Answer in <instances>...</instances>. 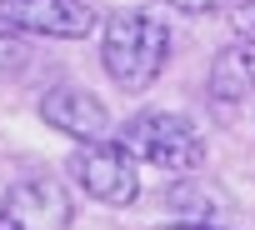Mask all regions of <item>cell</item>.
<instances>
[{
    "instance_id": "8",
    "label": "cell",
    "mask_w": 255,
    "mask_h": 230,
    "mask_svg": "<svg viewBox=\"0 0 255 230\" xmlns=\"http://www.w3.org/2000/svg\"><path fill=\"white\" fill-rule=\"evenodd\" d=\"M25 65H30L25 30H15V25H5V20H0V85H5V80H15Z\"/></svg>"
},
{
    "instance_id": "5",
    "label": "cell",
    "mask_w": 255,
    "mask_h": 230,
    "mask_svg": "<svg viewBox=\"0 0 255 230\" xmlns=\"http://www.w3.org/2000/svg\"><path fill=\"white\" fill-rule=\"evenodd\" d=\"M70 190L55 175H30L5 190V220L15 230H70Z\"/></svg>"
},
{
    "instance_id": "7",
    "label": "cell",
    "mask_w": 255,
    "mask_h": 230,
    "mask_svg": "<svg viewBox=\"0 0 255 230\" xmlns=\"http://www.w3.org/2000/svg\"><path fill=\"white\" fill-rule=\"evenodd\" d=\"M210 95L220 100V105H235V100H245V95H255V40H235V45H225V50H215V60H210Z\"/></svg>"
},
{
    "instance_id": "1",
    "label": "cell",
    "mask_w": 255,
    "mask_h": 230,
    "mask_svg": "<svg viewBox=\"0 0 255 230\" xmlns=\"http://www.w3.org/2000/svg\"><path fill=\"white\" fill-rule=\"evenodd\" d=\"M100 60H105V75L120 85V90H150L170 60V25L155 15V10H125V15H110L105 20V40H100Z\"/></svg>"
},
{
    "instance_id": "11",
    "label": "cell",
    "mask_w": 255,
    "mask_h": 230,
    "mask_svg": "<svg viewBox=\"0 0 255 230\" xmlns=\"http://www.w3.org/2000/svg\"><path fill=\"white\" fill-rule=\"evenodd\" d=\"M155 230H220L210 220H175V225H155Z\"/></svg>"
},
{
    "instance_id": "9",
    "label": "cell",
    "mask_w": 255,
    "mask_h": 230,
    "mask_svg": "<svg viewBox=\"0 0 255 230\" xmlns=\"http://www.w3.org/2000/svg\"><path fill=\"white\" fill-rule=\"evenodd\" d=\"M230 25H235L245 40H255V0H240V5H235V15H230Z\"/></svg>"
},
{
    "instance_id": "12",
    "label": "cell",
    "mask_w": 255,
    "mask_h": 230,
    "mask_svg": "<svg viewBox=\"0 0 255 230\" xmlns=\"http://www.w3.org/2000/svg\"><path fill=\"white\" fill-rule=\"evenodd\" d=\"M0 230H15V225H10V220H5V215H0Z\"/></svg>"
},
{
    "instance_id": "3",
    "label": "cell",
    "mask_w": 255,
    "mask_h": 230,
    "mask_svg": "<svg viewBox=\"0 0 255 230\" xmlns=\"http://www.w3.org/2000/svg\"><path fill=\"white\" fill-rule=\"evenodd\" d=\"M75 175V185L100 200V205H135L140 195V175H135V160L120 150V140H80V150L70 155L65 165Z\"/></svg>"
},
{
    "instance_id": "10",
    "label": "cell",
    "mask_w": 255,
    "mask_h": 230,
    "mask_svg": "<svg viewBox=\"0 0 255 230\" xmlns=\"http://www.w3.org/2000/svg\"><path fill=\"white\" fill-rule=\"evenodd\" d=\"M175 10H185V15H210V10H220V5H230V0H170Z\"/></svg>"
},
{
    "instance_id": "4",
    "label": "cell",
    "mask_w": 255,
    "mask_h": 230,
    "mask_svg": "<svg viewBox=\"0 0 255 230\" xmlns=\"http://www.w3.org/2000/svg\"><path fill=\"white\" fill-rule=\"evenodd\" d=\"M0 20L50 40H85L95 30V10L85 0H0Z\"/></svg>"
},
{
    "instance_id": "6",
    "label": "cell",
    "mask_w": 255,
    "mask_h": 230,
    "mask_svg": "<svg viewBox=\"0 0 255 230\" xmlns=\"http://www.w3.org/2000/svg\"><path fill=\"white\" fill-rule=\"evenodd\" d=\"M40 120L70 140H105L110 135V110L85 85H50L40 95Z\"/></svg>"
},
{
    "instance_id": "2",
    "label": "cell",
    "mask_w": 255,
    "mask_h": 230,
    "mask_svg": "<svg viewBox=\"0 0 255 230\" xmlns=\"http://www.w3.org/2000/svg\"><path fill=\"white\" fill-rule=\"evenodd\" d=\"M120 150L130 160H145L165 175H190L205 165V135L175 110H145L135 120L120 125Z\"/></svg>"
}]
</instances>
